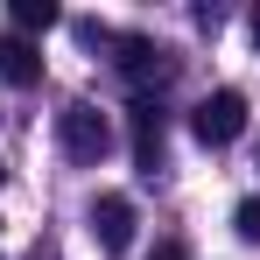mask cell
I'll use <instances>...</instances> for the list:
<instances>
[{
	"mask_svg": "<svg viewBox=\"0 0 260 260\" xmlns=\"http://www.w3.org/2000/svg\"><path fill=\"white\" fill-rule=\"evenodd\" d=\"M232 225H239V239H253V246H260V197H246V204L232 211Z\"/></svg>",
	"mask_w": 260,
	"mask_h": 260,
	"instance_id": "8",
	"label": "cell"
},
{
	"mask_svg": "<svg viewBox=\"0 0 260 260\" xmlns=\"http://www.w3.org/2000/svg\"><path fill=\"white\" fill-rule=\"evenodd\" d=\"M113 49H120L113 63L127 71L134 85H162V78H169V71H176V56H169V49H162V43H148V36H120V43H113Z\"/></svg>",
	"mask_w": 260,
	"mask_h": 260,
	"instance_id": "3",
	"label": "cell"
},
{
	"mask_svg": "<svg viewBox=\"0 0 260 260\" xmlns=\"http://www.w3.org/2000/svg\"><path fill=\"white\" fill-rule=\"evenodd\" d=\"M253 43H260V7H253Z\"/></svg>",
	"mask_w": 260,
	"mask_h": 260,
	"instance_id": "9",
	"label": "cell"
},
{
	"mask_svg": "<svg viewBox=\"0 0 260 260\" xmlns=\"http://www.w3.org/2000/svg\"><path fill=\"white\" fill-rule=\"evenodd\" d=\"M91 232H99V246H106V253H127V246H134V204L120 197V190L91 204Z\"/></svg>",
	"mask_w": 260,
	"mask_h": 260,
	"instance_id": "4",
	"label": "cell"
},
{
	"mask_svg": "<svg viewBox=\"0 0 260 260\" xmlns=\"http://www.w3.org/2000/svg\"><path fill=\"white\" fill-rule=\"evenodd\" d=\"M190 127H197L204 148H232V141L246 134V99H239V91H211V99L197 106V120H190Z\"/></svg>",
	"mask_w": 260,
	"mask_h": 260,
	"instance_id": "2",
	"label": "cell"
},
{
	"mask_svg": "<svg viewBox=\"0 0 260 260\" xmlns=\"http://www.w3.org/2000/svg\"><path fill=\"white\" fill-rule=\"evenodd\" d=\"M134 162L155 176V162H162V113L155 106H134Z\"/></svg>",
	"mask_w": 260,
	"mask_h": 260,
	"instance_id": "6",
	"label": "cell"
},
{
	"mask_svg": "<svg viewBox=\"0 0 260 260\" xmlns=\"http://www.w3.org/2000/svg\"><path fill=\"white\" fill-rule=\"evenodd\" d=\"M56 28V0H14L7 7V36H43Z\"/></svg>",
	"mask_w": 260,
	"mask_h": 260,
	"instance_id": "7",
	"label": "cell"
},
{
	"mask_svg": "<svg viewBox=\"0 0 260 260\" xmlns=\"http://www.w3.org/2000/svg\"><path fill=\"white\" fill-rule=\"evenodd\" d=\"M0 78L7 85H36L43 78V49L28 43V36H0Z\"/></svg>",
	"mask_w": 260,
	"mask_h": 260,
	"instance_id": "5",
	"label": "cell"
},
{
	"mask_svg": "<svg viewBox=\"0 0 260 260\" xmlns=\"http://www.w3.org/2000/svg\"><path fill=\"white\" fill-rule=\"evenodd\" d=\"M56 141H63L71 162H106V155H113V120H106L91 99H71V106L56 113Z\"/></svg>",
	"mask_w": 260,
	"mask_h": 260,
	"instance_id": "1",
	"label": "cell"
},
{
	"mask_svg": "<svg viewBox=\"0 0 260 260\" xmlns=\"http://www.w3.org/2000/svg\"><path fill=\"white\" fill-rule=\"evenodd\" d=\"M0 176H7V169H0Z\"/></svg>",
	"mask_w": 260,
	"mask_h": 260,
	"instance_id": "10",
	"label": "cell"
}]
</instances>
